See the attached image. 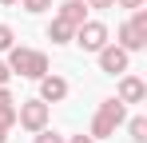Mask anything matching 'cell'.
Here are the masks:
<instances>
[{"label": "cell", "mask_w": 147, "mask_h": 143, "mask_svg": "<svg viewBox=\"0 0 147 143\" xmlns=\"http://www.w3.org/2000/svg\"><path fill=\"white\" fill-rule=\"evenodd\" d=\"M64 143H96L92 135H72V139H64Z\"/></svg>", "instance_id": "ffe728a7"}, {"label": "cell", "mask_w": 147, "mask_h": 143, "mask_svg": "<svg viewBox=\"0 0 147 143\" xmlns=\"http://www.w3.org/2000/svg\"><path fill=\"white\" fill-rule=\"evenodd\" d=\"M143 95H147V84L139 76H127V72H123L119 88H115V99H119V103H143Z\"/></svg>", "instance_id": "52a82bcc"}, {"label": "cell", "mask_w": 147, "mask_h": 143, "mask_svg": "<svg viewBox=\"0 0 147 143\" xmlns=\"http://www.w3.org/2000/svg\"><path fill=\"white\" fill-rule=\"evenodd\" d=\"M0 4H20V0H0Z\"/></svg>", "instance_id": "7402d4cb"}, {"label": "cell", "mask_w": 147, "mask_h": 143, "mask_svg": "<svg viewBox=\"0 0 147 143\" xmlns=\"http://www.w3.org/2000/svg\"><path fill=\"white\" fill-rule=\"evenodd\" d=\"M12 76H24V80H40V76H48V56L40 52V48H24V44H12L8 48V60H4Z\"/></svg>", "instance_id": "6da1fadb"}, {"label": "cell", "mask_w": 147, "mask_h": 143, "mask_svg": "<svg viewBox=\"0 0 147 143\" xmlns=\"http://www.w3.org/2000/svg\"><path fill=\"white\" fill-rule=\"evenodd\" d=\"M8 80H12V68H8V64L0 60V88H8Z\"/></svg>", "instance_id": "ac0fdd59"}, {"label": "cell", "mask_w": 147, "mask_h": 143, "mask_svg": "<svg viewBox=\"0 0 147 143\" xmlns=\"http://www.w3.org/2000/svg\"><path fill=\"white\" fill-rule=\"evenodd\" d=\"M72 44H80L84 52H99L103 44H111V32H107V24H103V20H84L80 28H76Z\"/></svg>", "instance_id": "277c9868"}, {"label": "cell", "mask_w": 147, "mask_h": 143, "mask_svg": "<svg viewBox=\"0 0 147 143\" xmlns=\"http://www.w3.org/2000/svg\"><path fill=\"white\" fill-rule=\"evenodd\" d=\"M131 28H135V32H139V36H147V8H135V12H131Z\"/></svg>", "instance_id": "4fadbf2b"}, {"label": "cell", "mask_w": 147, "mask_h": 143, "mask_svg": "<svg viewBox=\"0 0 147 143\" xmlns=\"http://www.w3.org/2000/svg\"><path fill=\"white\" fill-rule=\"evenodd\" d=\"M52 119V107L44 103V99H24V103H16V123L24 127V131H44Z\"/></svg>", "instance_id": "3957f363"}, {"label": "cell", "mask_w": 147, "mask_h": 143, "mask_svg": "<svg viewBox=\"0 0 147 143\" xmlns=\"http://www.w3.org/2000/svg\"><path fill=\"white\" fill-rule=\"evenodd\" d=\"M12 44H16V36H12V28H8V24H0V52H8Z\"/></svg>", "instance_id": "2e32d148"}, {"label": "cell", "mask_w": 147, "mask_h": 143, "mask_svg": "<svg viewBox=\"0 0 147 143\" xmlns=\"http://www.w3.org/2000/svg\"><path fill=\"white\" fill-rule=\"evenodd\" d=\"M96 60H99V72H107V76H123L127 64H131V52H123L119 44H103V48L96 52Z\"/></svg>", "instance_id": "5b68a950"}, {"label": "cell", "mask_w": 147, "mask_h": 143, "mask_svg": "<svg viewBox=\"0 0 147 143\" xmlns=\"http://www.w3.org/2000/svg\"><path fill=\"white\" fill-rule=\"evenodd\" d=\"M0 127H16V99L8 88H0Z\"/></svg>", "instance_id": "30bf717a"}, {"label": "cell", "mask_w": 147, "mask_h": 143, "mask_svg": "<svg viewBox=\"0 0 147 143\" xmlns=\"http://www.w3.org/2000/svg\"><path fill=\"white\" fill-rule=\"evenodd\" d=\"M72 36H76L72 24H64V20H52L48 24V40L52 44H72Z\"/></svg>", "instance_id": "8fae6325"}, {"label": "cell", "mask_w": 147, "mask_h": 143, "mask_svg": "<svg viewBox=\"0 0 147 143\" xmlns=\"http://www.w3.org/2000/svg\"><path fill=\"white\" fill-rule=\"evenodd\" d=\"M36 84H40V95H36V99H44V103H64V99H68V80H64V76H40V80H36Z\"/></svg>", "instance_id": "8992f818"}, {"label": "cell", "mask_w": 147, "mask_h": 143, "mask_svg": "<svg viewBox=\"0 0 147 143\" xmlns=\"http://www.w3.org/2000/svg\"><path fill=\"white\" fill-rule=\"evenodd\" d=\"M123 119H127V103H119V99L111 95V99H103V103L96 107V119H92L88 135L99 143V139H107V135H115V127H119Z\"/></svg>", "instance_id": "7a4b0ae2"}, {"label": "cell", "mask_w": 147, "mask_h": 143, "mask_svg": "<svg viewBox=\"0 0 147 143\" xmlns=\"http://www.w3.org/2000/svg\"><path fill=\"white\" fill-rule=\"evenodd\" d=\"M88 8H115V0H84Z\"/></svg>", "instance_id": "d6986e66"}, {"label": "cell", "mask_w": 147, "mask_h": 143, "mask_svg": "<svg viewBox=\"0 0 147 143\" xmlns=\"http://www.w3.org/2000/svg\"><path fill=\"white\" fill-rule=\"evenodd\" d=\"M0 143H8V127H0Z\"/></svg>", "instance_id": "44dd1931"}, {"label": "cell", "mask_w": 147, "mask_h": 143, "mask_svg": "<svg viewBox=\"0 0 147 143\" xmlns=\"http://www.w3.org/2000/svg\"><path fill=\"white\" fill-rule=\"evenodd\" d=\"M20 8L32 12V16H40V12H48V8H52V0H20Z\"/></svg>", "instance_id": "5bb4252c"}, {"label": "cell", "mask_w": 147, "mask_h": 143, "mask_svg": "<svg viewBox=\"0 0 147 143\" xmlns=\"http://www.w3.org/2000/svg\"><path fill=\"white\" fill-rule=\"evenodd\" d=\"M127 135H131V143H147V115L127 119Z\"/></svg>", "instance_id": "7c38bea8"}, {"label": "cell", "mask_w": 147, "mask_h": 143, "mask_svg": "<svg viewBox=\"0 0 147 143\" xmlns=\"http://www.w3.org/2000/svg\"><path fill=\"white\" fill-rule=\"evenodd\" d=\"M115 4H119V8H127V12H135V8H143L147 0H115Z\"/></svg>", "instance_id": "e0dca14e"}, {"label": "cell", "mask_w": 147, "mask_h": 143, "mask_svg": "<svg viewBox=\"0 0 147 143\" xmlns=\"http://www.w3.org/2000/svg\"><path fill=\"white\" fill-rule=\"evenodd\" d=\"M56 20H64V24H72V28H80V24L88 20V4H84V0H64V4L56 8Z\"/></svg>", "instance_id": "ba28073f"}, {"label": "cell", "mask_w": 147, "mask_h": 143, "mask_svg": "<svg viewBox=\"0 0 147 143\" xmlns=\"http://www.w3.org/2000/svg\"><path fill=\"white\" fill-rule=\"evenodd\" d=\"M115 44H119L123 52H143V48H147V36H139L131 24H119V28H115Z\"/></svg>", "instance_id": "9c48e42d"}, {"label": "cell", "mask_w": 147, "mask_h": 143, "mask_svg": "<svg viewBox=\"0 0 147 143\" xmlns=\"http://www.w3.org/2000/svg\"><path fill=\"white\" fill-rule=\"evenodd\" d=\"M32 143H64V135H56L52 127H44V131H36V139Z\"/></svg>", "instance_id": "9a60e30c"}]
</instances>
